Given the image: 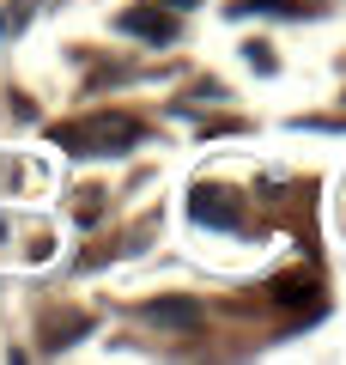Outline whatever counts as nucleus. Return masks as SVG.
<instances>
[{
	"label": "nucleus",
	"instance_id": "obj_2",
	"mask_svg": "<svg viewBox=\"0 0 346 365\" xmlns=\"http://www.w3.org/2000/svg\"><path fill=\"white\" fill-rule=\"evenodd\" d=\"M194 220H206V225H219V232H231V225H237V207H231V201H219L213 189H201V195H194Z\"/></svg>",
	"mask_w": 346,
	"mask_h": 365
},
{
	"label": "nucleus",
	"instance_id": "obj_1",
	"mask_svg": "<svg viewBox=\"0 0 346 365\" xmlns=\"http://www.w3.org/2000/svg\"><path fill=\"white\" fill-rule=\"evenodd\" d=\"M146 317H152L158 329H194L201 323V304L194 299H158V304H146Z\"/></svg>",
	"mask_w": 346,
	"mask_h": 365
},
{
	"label": "nucleus",
	"instance_id": "obj_4",
	"mask_svg": "<svg viewBox=\"0 0 346 365\" xmlns=\"http://www.w3.org/2000/svg\"><path fill=\"white\" fill-rule=\"evenodd\" d=\"M177 6H194V0H177Z\"/></svg>",
	"mask_w": 346,
	"mask_h": 365
},
{
	"label": "nucleus",
	"instance_id": "obj_3",
	"mask_svg": "<svg viewBox=\"0 0 346 365\" xmlns=\"http://www.w3.org/2000/svg\"><path fill=\"white\" fill-rule=\"evenodd\" d=\"M122 31H140V37H158V43L177 37V25H170L164 13H122Z\"/></svg>",
	"mask_w": 346,
	"mask_h": 365
}]
</instances>
